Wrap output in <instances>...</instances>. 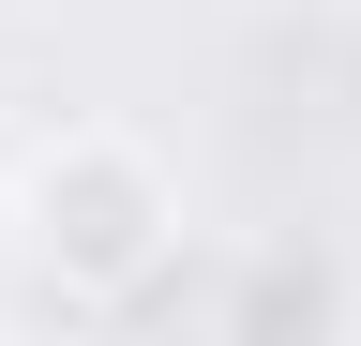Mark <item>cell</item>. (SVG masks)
<instances>
[{
  "instance_id": "1",
  "label": "cell",
  "mask_w": 361,
  "mask_h": 346,
  "mask_svg": "<svg viewBox=\"0 0 361 346\" xmlns=\"http://www.w3.org/2000/svg\"><path fill=\"white\" fill-rule=\"evenodd\" d=\"M0 241H16L30 286L121 316V301H151L180 271V166L135 136V121H45V136L0 166Z\"/></svg>"
}]
</instances>
